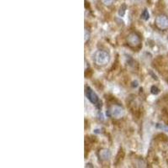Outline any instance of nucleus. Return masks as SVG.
<instances>
[{"instance_id": "obj_1", "label": "nucleus", "mask_w": 168, "mask_h": 168, "mask_svg": "<svg viewBox=\"0 0 168 168\" xmlns=\"http://www.w3.org/2000/svg\"><path fill=\"white\" fill-rule=\"evenodd\" d=\"M109 60V56L104 51H97L95 55V62L98 66H103Z\"/></svg>"}, {"instance_id": "obj_2", "label": "nucleus", "mask_w": 168, "mask_h": 168, "mask_svg": "<svg viewBox=\"0 0 168 168\" xmlns=\"http://www.w3.org/2000/svg\"><path fill=\"white\" fill-rule=\"evenodd\" d=\"M156 26L161 30H166L168 28V18L165 15H160L156 19Z\"/></svg>"}, {"instance_id": "obj_3", "label": "nucleus", "mask_w": 168, "mask_h": 168, "mask_svg": "<svg viewBox=\"0 0 168 168\" xmlns=\"http://www.w3.org/2000/svg\"><path fill=\"white\" fill-rule=\"evenodd\" d=\"M124 114V109L120 107V106H113L112 108L109 109V115L114 117V118H116V119H120L121 118Z\"/></svg>"}, {"instance_id": "obj_4", "label": "nucleus", "mask_w": 168, "mask_h": 168, "mask_svg": "<svg viewBox=\"0 0 168 168\" xmlns=\"http://www.w3.org/2000/svg\"><path fill=\"white\" fill-rule=\"evenodd\" d=\"M127 41H128L129 45L131 46H137L140 43V37L137 36L136 34H134V33H132V34H130V36H128Z\"/></svg>"}, {"instance_id": "obj_5", "label": "nucleus", "mask_w": 168, "mask_h": 168, "mask_svg": "<svg viewBox=\"0 0 168 168\" xmlns=\"http://www.w3.org/2000/svg\"><path fill=\"white\" fill-rule=\"evenodd\" d=\"M86 95L87 97V98L89 99V101L93 103H97L98 102V97L96 95V93L89 87L87 88V91H86Z\"/></svg>"}, {"instance_id": "obj_6", "label": "nucleus", "mask_w": 168, "mask_h": 168, "mask_svg": "<svg viewBox=\"0 0 168 168\" xmlns=\"http://www.w3.org/2000/svg\"><path fill=\"white\" fill-rule=\"evenodd\" d=\"M99 156H100V158L102 160H108L110 158V152L109 151L107 150V149H103V150H101L100 152H99Z\"/></svg>"}, {"instance_id": "obj_7", "label": "nucleus", "mask_w": 168, "mask_h": 168, "mask_svg": "<svg viewBox=\"0 0 168 168\" xmlns=\"http://www.w3.org/2000/svg\"><path fill=\"white\" fill-rule=\"evenodd\" d=\"M141 18H142L143 19H144V20H148V19H149L150 14H149V12H148L147 9H144V11L142 12V13H141Z\"/></svg>"}, {"instance_id": "obj_8", "label": "nucleus", "mask_w": 168, "mask_h": 168, "mask_svg": "<svg viewBox=\"0 0 168 168\" xmlns=\"http://www.w3.org/2000/svg\"><path fill=\"white\" fill-rule=\"evenodd\" d=\"M156 127H157V128H159V129H161V130H165V131H167L168 132V126L167 125H162V124H157Z\"/></svg>"}, {"instance_id": "obj_9", "label": "nucleus", "mask_w": 168, "mask_h": 168, "mask_svg": "<svg viewBox=\"0 0 168 168\" xmlns=\"http://www.w3.org/2000/svg\"><path fill=\"white\" fill-rule=\"evenodd\" d=\"M125 10H126V7L125 5H123L120 9V12H119V14L120 16H124V13H125Z\"/></svg>"}, {"instance_id": "obj_10", "label": "nucleus", "mask_w": 168, "mask_h": 168, "mask_svg": "<svg viewBox=\"0 0 168 168\" xmlns=\"http://www.w3.org/2000/svg\"><path fill=\"white\" fill-rule=\"evenodd\" d=\"M151 93H154V94H157V93H159V89H158L156 87L153 86V87H151Z\"/></svg>"}, {"instance_id": "obj_11", "label": "nucleus", "mask_w": 168, "mask_h": 168, "mask_svg": "<svg viewBox=\"0 0 168 168\" xmlns=\"http://www.w3.org/2000/svg\"><path fill=\"white\" fill-rule=\"evenodd\" d=\"M103 3H104L105 5H111L114 2V0H102Z\"/></svg>"}, {"instance_id": "obj_12", "label": "nucleus", "mask_w": 168, "mask_h": 168, "mask_svg": "<svg viewBox=\"0 0 168 168\" xmlns=\"http://www.w3.org/2000/svg\"><path fill=\"white\" fill-rule=\"evenodd\" d=\"M88 39H89V33H88V31L86 30H85V42H86Z\"/></svg>"}, {"instance_id": "obj_13", "label": "nucleus", "mask_w": 168, "mask_h": 168, "mask_svg": "<svg viewBox=\"0 0 168 168\" xmlns=\"http://www.w3.org/2000/svg\"><path fill=\"white\" fill-rule=\"evenodd\" d=\"M131 1H133V2H140V0H131Z\"/></svg>"}]
</instances>
